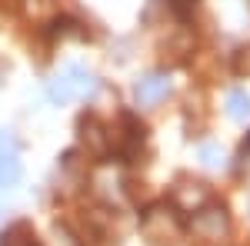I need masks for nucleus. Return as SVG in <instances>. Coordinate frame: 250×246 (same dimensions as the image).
<instances>
[{"label":"nucleus","instance_id":"obj_3","mask_svg":"<svg viewBox=\"0 0 250 246\" xmlns=\"http://www.w3.org/2000/svg\"><path fill=\"white\" fill-rule=\"evenodd\" d=\"M67 83H70V94L74 96H87L94 90V76L87 74V70H80V67H70L67 70Z\"/></svg>","mask_w":250,"mask_h":246},{"label":"nucleus","instance_id":"obj_6","mask_svg":"<svg viewBox=\"0 0 250 246\" xmlns=\"http://www.w3.org/2000/svg\"><path fill=\"white\" fill-rule=\"evenodd\" d=\"M244 153H250V143H244Z\"/></svg>","mask_w":250,"mask_h":246},{"label":"nucleus","instance_id":"obj_4","mask_svg":"<svg viewBox=\"0 0 250 246\" xmlns=\"http://www.w3.org/2000/svg\"><path fill=\"white\" fill-rule=\"evenodd\" d=\"M227 107H230L233 120H247L250 116V96L244 94V90H233V94L227 96Z\"/></svg>","mask_w":250,"mask_h":246},{"label":"nucleus","instance_id":"obj_1","mask_svg":"<svg viewBox=\"0 0 250 246\" xmlns=\"http://www.w3.org/2000/svg\"><path fill=\"white\" fill-rule=\"evenodd\" d=\"M170 94V80L167 76H147V80H140L137 83V103L140 107H150V103H160L164 96Z\"/></svg>","mask_w":250,"mask_h":246},{"label":"nucleus","instance_id":"obj_2","mask_svg":"<svg viewBox=\"0 0 250 246\" xmlns=\"http://www.w3.org/2000/svg\"><path fill=\"white\" fill-rule=\"evenodd\" d=\"M17 176H20V160H17V153L0 150V187L17 183Z\"/></svg>","mask_w":250,"mask_h":246},{"label":"nucleus","instance_id":"obj_5","mask_svg":"<svg viewBox=\"0 0 250 246\" xmlns=\"http://www.w3.org/2000/svg\"><path fill=\"white\" fill-rule=\"evenodd\" d=\"M217 156H220L217 147H204V163H207V167H217Z\"/></svg>","mask_w":250,"mask_h":246}]
</instances>
